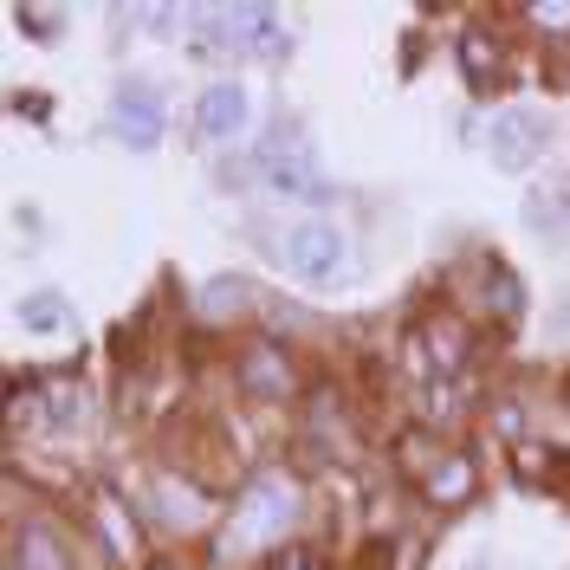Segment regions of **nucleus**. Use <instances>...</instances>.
I'll list each match as a JSON object with an SVG mask.
<instances>
[{
  "mask_svg": "<svg viewBox=\"0 0 570 570\" xmlns=\"http://www.w3.org/2000/svg\"><path fill=\"white\" fill-rule=\"evenodd\" d=\"M273 259L298 285H337L344 266H351V234L337 220H324V214H298L273 234Z\"/></svg>",
  "mask_w": 570,
  "mask_h": 570,
  "instance_id": "nucleus-1",
  "label": "nucleus"
},
{
  "mask_svg": "<svg viewBox=\"0 0 570 570\" xmlns=\"http://www.w3.org/2000/svg\"><path fill=\"white\" fill-rule=\"evenodd\" d=\"M544 149H551V117H544V110H532V105L493 110V124H487V156H493V169L519 176V169H532Z\"/></svg>",
  "mask_w": 570,
  "mask_h": 570,
  "instance_id": "nucleus-2",
  "label": "nucleus"
},
{
  "mask_svg": "<svg viewBox=\"0 0 570 570\" xmlns=\"http://www.w3.org/2000/svg\"><path fill=\"white\" fill-rule=\"evenodd\" d=\"M234 376H240V390H247L253 402H266V409H285V402H298V390H305L292 351L273 344V337H259V344H247V351L234 356Z\"/></svg>",
  "mask_w": 570,
  "mask_h": 570,
  "instance_id": "nucleus-3",
  "label": "nucleus"
},
{
  "mask_svg": "<svg viewBox=\"0 0 570 570\" xmlns=\"http://www.w3.org/2000/svg\"><path fill=\"white\" fill-rule=\"evenodd\" d=\"M253 176H259L266 195H279V202H312V195H324V169H318V149L312 142H266L253 156Z\"/></svg>",
  "mask_w": 570,
  "mask_h": 570,
  "instance_id": "nucleus-4",
  "label": "nucleus"
},
{
  "mask_svg": "<svg viewBox=\"0 0 570 570\" xmlns=\"http://www.w3.org/2000/svg\"><path fill=\"white\" fill-rule=\"evenodd\" d=\"M247 124H253V91L240 85V78H214V85H202V98H195V137L234 142Z\"/></svg>",
  "mask_w": 570,
  "mask_h": 570,
  "instance_id": "nucleus-5",
  "label": "nucleus"
},
{
  "mask_svg": "<svg viewBox=\"0 0 570 570\" xmlns=\"http://www.w3.org/2000/svg\"><path fill=\"white\" fill-rule=\"evenodd\" d=\"M105 124H110V137L117 142H130V149H156V142H163V98H156V85H137V78L117 85Z\"/></svg>",
  "mask_w": 570,
  "mask_h": 570,
  "instance_id": "nucleus-6",
  "label": "nucleus"
},
{
  "mask_svg": "<svg viewBox=\"0 0 570 570\" xmlns=\"http://www.w3.org/2000/svg\"><path fill=\"white\" fill-rule=\"evenodd\" d=\"M292 519H298V493L279 487V480H259V487L240 499V512H234V538H240V544H266V538L292 532Z\"/></svg>",
  "mask_w": 570,
  "mask_h": 570,
  "instance_id": "nucleus-7",
  "label": "nucleus"
},
{
  "mask_svg": "<svg viewBox=\"0 0 570 570\" xmlns=\"http://www.w3.org/2000/svg\"><path fill=\"white\" fill-rule=\"evenodd\" d=\"M454 66H461V78L487 98V91H499V85L512 78V46L499 33H487V27H466V33L454 39Z\"/></svg>",
  "mask_w": 570,
  "mask_h": 570,
  "instance_id": "nucleus-8",
  "label": "nucleus"
},
{
  "mask_svg": "<svg viewBox=\"0 0 570 570\" xmlns=\"http://www.w3.org/2000/svg\"><path fill=\"white\" fill-rule=\"evenodd\" d=\"M7 570H78V558L46 519H20L7 538Z\"/></svg>",
  "mask_w": 570,
  "mask_h": 570,
  "instance_id": "nucleus-9",
  "label": "nucleus"
},
{
  "mask_svg": "<svg viewBox=\"0 0 570 570\" xmlns=\"http://www.w3.org/2000/svg\"><path fill=\"white\" fill-rule=\"evenodd\" d=\"M422 493H428V505L454 512V505H466V499L480 493V466L466 461V454H434L422 473Z\"/></svg>",
  "mask_w": 570,
  "mask_h": 570,
  "instance_id": "nucleus-10",
  "label": "nucleus"
},
{
  "mask_svg": "<svg viewBox=\"0 0 570 570\" xmlns=\"http://www.w3.org/2000/svg\"><path fill=\"white\" fill-rule=\"evenodd\" d=\"M480 312H493L499 324H512L519 312H525V285H519V273L499 266L493 253L480 259Z\"/></svg>",
  "mask_w": 570,
  "mask_h": 570,
  "instance_id": "nucleus-11",
  "label": "nucleus"
},
{
  "mask_svg": "<svg viewBox=\"0 0 570 570\" xmlns=\"http://www.w3.org/2000/svg\"><path fill=\"white\" fill-rule=\"evenodd\" d=\"M422 344H428V363H434V383H441V376H461L466 351H473L461 318H428L422 324Z\"/></svg>",
  "mask_w": 570,
  "mask_h": 570,
  "instance_id": "nucleus-12",
  "label": "nucleus"
},
{
  "mask_svg": "<svg viewBox=\"0 0 570 570\" xmlns=\"http://www.w3.org/2000/svg\"><path fill=\"white\" fill-rule=\"evenodd\" d=\"M20 324H27L33 337H66L71 312H66V298H59V292H27V298H20Z\"/></svg>",
  "mask_w": 570,
  "mask_h": 570,
  "instance_id": "nucleus-13",
  "label": "nucleus"
},
{
  "mask_svg": "<svg viewBox=\"0 0 570 570\" xmlns=\"http://www.w3.org/2000/svg\"><path fill=\"white\" fill-rule=\"evenodd\" d=\"M247 305H253L247 279H208L195 292V312H202V318H234V312H247Z\"/></svg>",
  "mask_w": 570,
  "mask_h": 570,
  "instance_id": "nucleus-14",
  "label": "nucleus"
},
{
  "mask_svg": "<svg viewBox=\"0 0 570 570\" xmlns=\"http://www.w3.org/2000/svg\"><path fill=\"white\" fill-rule=\"evenodd\" d=\"M156 505H163V519H169V525H181V532H195V525L208 519V512H202V493H188V487H181V480H169V473L156 480Z\"/></svg>",
  "mask_w": 570,
  "mask_h": 570,
  "instance_id": "nucleus-15",
  "label": "nucleus"
},
{
  "mask_svg": "<svg viewBox=\"0 0 570 570\" xmlns=\"http://www.w3.org/2000/svg\"><path fill=\"white\" fill-rule=\"evenodd\" d=\"M98 525H105V538H110V558H137V532H130V519H124V505L117 499H98Z\"/></svg>",
  "mask_w": 570,
  "mask_h": 570,
  "instance_id": "nucleus-16",
  "label": "nucleus"
},
{
  "mask_svg": "<svg viewBox=\"0 0 570 570\" xmlns=\"http://www.w3.org/2000/svg\"><path fill=\"white\" fill-rule=\"evenodd\" d=\"M13 27L27 39H59L66 33V7H13Z\"/></svg>",
  "mask_w": 570,
  "mask_h": 570,
  "instance_id": "nucleus-17",
  "label": "nucleus"
},
{
  "mask_svg": "<svg viewBox=\"0 0 570 570\" xmlns=\"http://www.w3.org/2000/svg\"><path fill=\"white\" fill-rule=\"evenodd\" d=\"M525 20H532V27H544V33H570V0H564V7H558V0L525 7Z\"/></svg>",
  "mask_w": 570,
  "mask_h": 570,
  "instance_id": "nucleus-18",
  "label": "nucleus"
},
{
  "mask_svg": "<svg viewBox=\"0 0 570 570\" xmlns=\"http://www.w3.org/2000/svg\"><path fill=\"white\" fill-rule=\"evenodd\" d=\"M273 570H324V558L318 551H279V564Z\"/></svg>",
  "mask_w": 570,
  "mask_h": 570,
  "instance_id": "nucleus-19",
  "label": "nucleus"
},
{
  "mask_svg": "<svg viewBox=\"0 0 570 570\" xmlns=\"http://www.w3.org/2000/svg\"><path fill=\"white\" fill-rule=\"evenodd\" d=\"M142 570H188V564H142Z\"/></svg>",
  "mask_w": 570,
  "mask_h": 570,
  "instance_id": "nucleus-20",
  "label": "nucleus"
}]
</instances>
